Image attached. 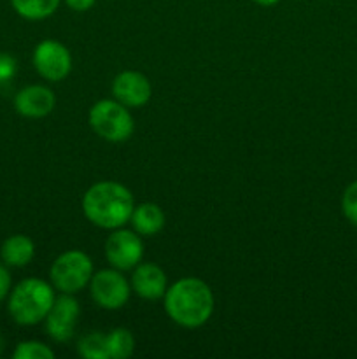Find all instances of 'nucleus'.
I'll use <instances>...</instances> for the list:
<instances>
[{
  "instance_id": "nucleus-1",
  "label": "nucleus",
  "mask_w": 357,
  "mask_h": 359,
  "mask_svg": "<svg viewBox=\"0 0 357 359\" xmlns=\"http://www.w3.org/2000/svg\"><path fill=\"white\" fill-rule=\"evenodd\" d=\"M164 311L182 328H200L214 312V293L206 283L196 277H184L164 293Z\"/></svg>"
},
{
  "instance_id": "nucleus-2",
  "label": "nucleus",
  "mask_w": 357,
  "mask_h": 359,
  "mask_svg": "<svg viewBox=\"0 0 357 359\" xmlns=\"http://www.w3.org/2000/svg\"><path fill=\"white\" fill-rule=\"evenodd\" d=\"M135 202L126 186L114 181L94 182L83 196V212L90 223L104 230L122 228L132 217Z\"/></svg>"
},
{
  "instance_id": "nucleus-3",
  "label": "nucleus",
  "mask_w": 357,
  "mask_h": 359,
  "mask_svg": "<svg viewBox=\"0 0 357 359\" xmlns=\"http://www.w3.org/2000/svg\"><path fill=\"white\" fill-rule=\"evenodd\" d=\"M55 290L42 279H24L10 291L9 314L14 323L21 326H34L44 321L49 309L55 304Z\"/></svg>"
},
{
  "instance_id": "nucleus-4",
  "label": "nucleus",
  "mask_w": 357,
  "mask_h": 359,
  "mask_svg": "<svg viewBox=\"0 0 357 359\" xmlns=\"http://www.w3.org/2000/svg\"><path fill=\"white\" fill-rule=\"evenodd\" d=\"M91 130L107 142H125L135 130L128 107L118 100H100L90 109L88 114Z\"/></svg>"
},
{
  "instance_id": "nucleus-5",
  "label": "nucleus",
  "mask_w": 357,
  "mask_h": 359,
  "mask_svg": "<svg viewBox=\"0 0 357 359\" xmlns=\"http://www.w3.org/2000/svg\"><path fill=\"white\" fill-rule=\"evenodd\" d=\"M93 277V262L83 251H65L52 262L49 279L55 290L65 294H76L86 286Z\"/></svg>"
},
{
  "instance_id": "nucleus-6",
  "label": "nucleus",
  "mask_w": 357,
  "mask_h": 359,
  "mask_svg": "<svg viewBox=\"0 0 357 359\" xmlns=\"http://www.w3.org/2000/svg\"><path fill=\"white\" fill-rule=\"evenodd\" d=\"M90 293L94 304L105 311H118L130 300L132 286L121 270L105 269L93 273L90 280Z\"/></svg>"
},
{
  "instance_id": "nucleus-7",
  "label": "nucleus",
  "mask_w": 357,
  "mask_h": 359,
  "mask_svg": "<svg viewBox=\"0 0 357 359\" xmlns=\"http://www.w3.org/2000/svg\"><path fill=\"white\" fill-rule=\"evenodd\" d=\"M144 256L142 238L136 231L115 228L105 241V258L115 270H133Z\"/></svg>"
},
{
  "instance_id": "nucleus-8",
  "label": "nucleus",
  "mask_w": 357,
  "mask_h": 359,
  "mask_svg": "<svg viewBox=\"0 0 357 359\" xmlns=\"http://www.w3.org/2000/svg\"><path fill=\"white\" fill-rule=\"evenodd\" d=\"M34 67L44 79L51 83H59L72 70V56L70 51L58 41L46 39L38 42L34 49Z\"/></svg>"
},
{
  "instance_id": "nucleus-9",
  "label": "nucleus",
  "mask_w": 357,
  "mask_h": 359,
  "mask_svg": "<svg viewBox=\"0 0 357 359\" xmlns=\"http://www.w3.org/2000/svg\"><path fill=\"white\" fill-rule=\"evenodd\" d=\"M80 307L72 294L62 293L46 316V332L55 342H69L76 333Z\"/></svg>"
},
{
  "instance_id": "nucleus-10",
  "label": "nucleus",
  "mask_w": 357,
  "mask_h": 359,
  "mask_svg": "<svg viewBox=\"0 0 357 359\" xmlns=\"http://www.w3.org/2000/svg\"><path fill=\"white\" fill-rule=\"evenodd\" d=\"M112 93L118 102L126 107H142L150 100L153 88L149 79L136 70L119 72L112 81Z\"/></svg>"
},
{
  "instance_id": "nucleus-11",
  "label": "nucleus",
  "mask_w": 357,
  "mask_h": 359,
  "mask_svg": "<svg viewBox=\"0 0 357 359\" xmlns=\"http://www.w3.org/2000/svg\"><path fill=\"white\" fill-rule=\"evenodd\" d=\"M55 105V93L42 84H31V86L23 88L14 97V107L24 118H46V116L51 114Z\"/></svg>"
},
{
  "instance_id": "nucleus-12",
  "label": "nucleus",
  "mask_w": 357,
  "mask_h": 359,
  "mask_svg": "<svg viewBox=\"0 0 357 359\" xmlns=\"http://www.w3.org/2000/svg\"><path fill=\"white\" fill-rule=\"evenodd\" d=\"M130 286L144 300H160L168 290L167 276L156 263H139L133 269Z\"/></svg>"
},
{
  "instance_id": "nucleus-13",
  "label": "nucleus",
  "mask_w": 357,
  "mask_h": 359,
  "mask_svg": "<svg viewBox=\"0 0 357 359\" xmlns=\"http://www.w3.org/2000/svg\"><path fill=\"white\" fill-rule=\"evenodd\" d=\"M34 256L35 245L27 235H10L0 248V258H2L4 265L13 266V269L27 266L34 259Z\"/></svg>"
},
{
  "instance_id": "nucleus-14",
  "label": "nucleus",
  "mask_w": 357,
  "mask_h": 359,
  "mask_svg": "<svg viewBox=\"0 0 357 359\" xmlns=\"http://www.w3.org/2000/svg\"><path fill=\"white\" fill-rule=\"evenodd\" d=\"M133 230L142 237H153L160 233L164 226V212L156 203H140L133 209L132 217H130Z\"/></svg>"
},
{
  "instance_id": "nucleus-15",
  "label": "nucleus",
  "mask_w": 357,
  "mask_h": 359,
  "mask_svg": "<svg viewBox=\"0 0 357 359\" xmlns=\"http://www.w3.org/2000/svg\"><path fill=\"white\" fill-rule=\"evenodd\" d=\"M62 0H10L13 9L24 20H46L58 9Z\"/></svg>"
},
{
  "instance_id": "nucleus-16",
  "label": "nucleus",
  "mask_w": 357,
  "mask_h": 359,
  "mask_svg": "<svg viewBox=\"0 0 357 359\" xmlns=\"http://www.w3.org/2000/svg\"><path fill=\"white\" fill-rule=\"evenodd\" d=\"M108 358L128 359L135 351V339L126 328H115L107 335Z\"/></svg>"
},
{
  "instance_id": "nucleus-17",
  "label": "nucleus",
  "mask_w": 357,
  "mask_h": 359,
  "mask_svg": "<svg viewBox=\"0 0 357 359\" xmlns=\"http://www.w3.org/2000/svg\"><path fill=\"white\" fill-rule=\"evenodd\" d=\"M77 351L86 359H108L107 335L100 332H91L84 335L77 344Z\"/></svg>"
},
{
  "instance_id": "nucleus-18",
  "label": "nucleus",
  "mask_w": 357,
  "mask_h": 359,
  "mask_svg": "<svg viewBox=\"0 0 357 359\" xmlns=\"http://www.w3.org/2000/svg\"><path fill=\"white\" fill-rule=\"evenodd\" d=\"M14 359H55V353L46 344L37 340L20 342L13 353Z\"/></svg>"
},
{
  "instance_id": "nucleus-19",
  "label": "nucleus",
  "mask_w": 357,
  "mask_h": 359,
  "mask_svg": "<svg viewBox=\"0 0 357 359\" xmlns=\"http://www.w3.org/2000/svg\"><path fill=\"white\" fill-rule=\"evenodd\" d=\"M342 210L346 219L357 226V181H354L343 193Z\"/></svg>"
},
{
  "instance_id": "nucleus-20",
  "label": "nucleus",
  "mask_w": 357,
  "mask_h": 359,
  "mask_svg": "<svg viewBox=\"0 0 357 359\" xmlns=\"http://www.w3.org/2000/svg\"><path fill=\"white\" fill-rule=\"evenodd\" d=\"M18 72V62L9 53L0 51V84L9 83Z\"/></svg>"
},
{
  "instance_id": "nucleus-21",
  "label": "nucleus",
  "mask_w": 357,
  "mask_h": 359,
  "mask_svg": "<svg viewBox=\"0 0 357 359\" xmlns=\"http://www.w3.org/2000/svg\"><path fill=\"white\" fill-rule=\"evenodd\" d=\"M10 293V273L6 265H0V304Z\"/></svg>"
},
{
  "instance_id": "nucleus-22",
  "label": "nucleus",
  "mask_w": 357,
  "mask_h": 359,
  "mask_svg": "<svg viewBox=\"0 0 357 359\" xmlns=\"http://www.w3.org/2000/svg\"><path fill=\"white\" fill-rule=\"evenodd\" d=\"M97 0H65L66 6L70 7L76 13H84V11H90L94 6Z\"/></svg>"
},
{
  "instance_id": "nucleus-23",
  "label": "nucleus",
  "mask_w": 357,
  "mask_h": 359,
  "mask_svg": "<svg viewBox=\"0 0 357 359\" xmlns=\"http://www.w3.org/2000/svg\"><path fill=\"white\" fill-rule=\"evenodd\" d=\"M254 2L259 4V6L270 7V6H275V4L280 2V0H254Z\"/></svg>"
}]
</instances>
